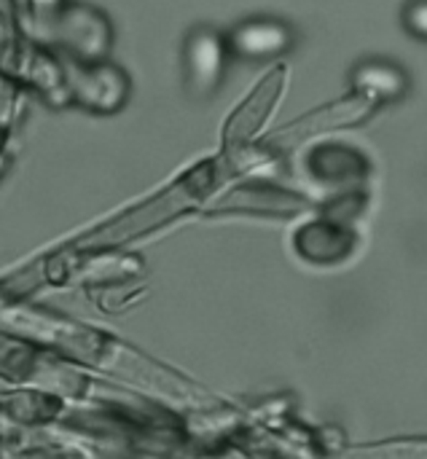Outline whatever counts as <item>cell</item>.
<instances>
[{
    "label": "cell",
    "instance_id": "obj_1",
    "mask_svg": "<svg viewBox=\"0 0 427 459\" xmlns=\"http://www.w3.org/2000/svg\"><path fill=\"white\" fill-rule=\"evenodd\" d=\"M231 48L226 40V30L215 24H194L180 48V70L183 86L194 100H210L226 81V70L231 62Z\"/></svg>",
    "mask_w": 427,
    "mask_h": 459
},
{
    "label": "cell",
    "instance_id": "obj_2",
    "mask_svg": "<svg viewBox=\"0 0 427 459\" xmlns=\"http://www.w3.org/2000/svg\"><path fill=\"white\" fill-rule=\"evenodd\" d=\"M226 40L234 59L269 62L285 56L299 43V32L291 22L272 13H253L226 30Z\"/></svg>",
    "mask_w": 427,
    "mask_h": 459
},
{
    "label": "cell",
    "instance_id": "obj_3",
    "mask_svg": "<svg viewBox=\"0 0 427 459\" xmlns=\"http://www.w3.org/2000/svg\"><path fill=\"white\" fill-rule=\"evenodd\" d=\"M73 100L97 116H113L129 102L132 81L124 67L113 62H92L67 73Z\"/></svg>",
    "mask_w": 427,
    "mask_h": 459
},
{
    "label": "cell",
    "instance_id": "obj_4",
    "mask_svg": "<svg viewBox=\"0 0 427 459\" xmlns=\"http://www.w3.org/2000/svg\"><path fill=\"white\" fill-rule=\"evenodd\" d=\"M350 86L355 94L374 102H401L412 91L409 70L388 56H363L350 70Z\"/></svg>",
    "mask_w": 427,
    "mask_h": 459
},
{
    "label": "cell",
    "instance_id": "obj_5",
    "mask_svg": "<svg viewBox=\"0 0 427 459\" xmlns=\"http://www.w3.org/2000/svg\"><path fill=\"white\" fill-rule=\"evenodd\" d=\"M401 24L412 38L427 43V0H406L401 8Z\"/></svg>",
    "mask_w": 427,
    "mask_h": 459
}]
</instances>
